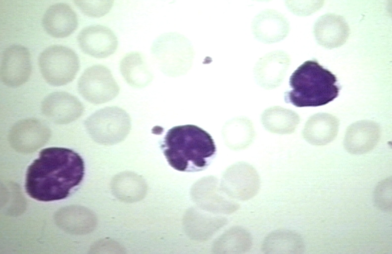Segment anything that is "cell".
<instances>
[{"label":"cell","instance_id":"6da1fadb","mask_svg":"<svg viewBox=\"0 0 392 254\" xmlns=\"http://www.w3.org/2000/svg\"><path fill=\"white\" fill-rule=\"evenodd\" d=\"M84 174V162L78 153L64 148H45L28 167L26 192L39 201L62 200L81 182Z\"/></svg>","mask_w":392,"mask_h":254},{"label":"cell","instance_id":"7a4b0ae2","mask_svg":"<svg viewBox=\"0 0 392 254\" xmlns=\"http://www.w3.org/2000/svg\"><path fill=\"white\" fill-rule=\"evenodd\" d=\"M160 147L169 164L182 172L204 170L216 153V145L211 136L202 128L192 124L170 129Z\"/></svg>","mask_w":392,"mask_h":254},{"label":"cell","instance_id":"3957f363","mask_svg":"<svg viewBox=\"0 0 392 254\" xmlns=\"http://www.w3.org/2000/svg\"><path fill=\"white\" fill-rule=\"evenodd\" d=\"M289 84L292 90L285 93V101L299 107L325 105L338 96L341 88L336 75L316 59L299 66Z\"/></svg>","mask_w":392,"mask_h":254},{"label":"cell","instance_id":"277c9868","mask_svg":"<svg viewBox=\"0 0 392 254\" xmlns=\"http://www.w3.org/2000/svg\"><path fill=\"white\" fill-rule=\"evenodd\" d=\"M151 52L161 69L169 74L186 71L191 66L194 51L189 41L175 32L164 33L153 42Z\"/></svg>","mask_w":392,"mask_h":254},{"label":"cell","instance_id":"5b68a950","mask_svg":"<svg viewBox=\"0 0 392 254\" xmlns=\"http://www.w3.org/2000/svg\"><path fill=\"white\" fill-rule=\"evenodd\" d=\"M38 65L45 81L53 86H60L72 81L80 67L77 54L71 49L61 46H50L42 51Z\"/></svg>","mask_w":392,"mask_h":254},{"label":"cell","instance_id":"8992f818","mask_svg":"<svg viewBox=\"0 0 392 254\" xmlns=\"http://www.w3.org/2000/svg\"><path fill=\"white\" fill-rule=\"evenodd\" d=\"M78 90L88 102L100 104L113 99L118 94L119 87L110 70L97 64L83 72L78 82Z\"/></svg>","mask_w":392,"mask_h":254},{"label":"cell","instance_id":"52a82bcc","mask_svg":"<svg viewBox=\"0 0 392 254\" xmlns=\"http://www.w3.org/2000/svg\"><path fill=\"white\" fill-rule=\"evenodd\" d=\"M32 65L29 50L20 45H13L3 51L0 65V78L5 85L20 86L29 79Z\"/></svg>","mask_w":392,"mask_h":254},{"label":"cell","instance_id":"ba28073f","mask_svg":"<svg viewBox=\"0 0 392 254\" xmlns=\"http://www.w3.org/2000/svg\"><path fill=\"white\" fill-rule=\"evenodd\" d=\"M51 136L49 127L40 120L28 118L18 121L10 129L8 139L18 151L30 152L46 143Z\"/></svg>","mask_w":392,"mask_h":254},{"label":"cell","instance_id":"9c48e42d","mask_svg":"<svg viewBox=\"0 0 392 254\" xmlns=\"http://www.w3.org/2000/svg\"><path fill=\"white\" fill-rule=\"evenodd\" d=\"M42 113L51 122L58 124L71 123L84 112L81 102L65 92H55L48 95L41 103Z\"/></svg>","mask_w":392,"mask_h":254},{"label":"cell","instance_id":"30bf717a","mask_svg":"<svg viewBox=\"0 0 392 254\" xmlns=\"http://www.w3.org/2000/svg\"><path fill=\"white\" fill-rule=\"evenodd\" d=\"M81 49L96 58L107 57L116 51L118 41L115 33L101 25H92L83 28L77 36Z\"/></svg>","mask_w":392,"mask_h":254},{"label":"cell","instance_id":"8fae6325","mask_svg":"<svg viewBox=\"0 0 392 254\" xmlns=\"http://www.w3.org/2000/svg\"><path fill=\"white\" fill-rule=\"evenodd\" d=\"M42 24L45 31L57 38L70 35L78 26L77 15L67 4L56 3L50 6L45 12Z\"/></svg>","mask_w":392,"mask_h":254},{"label":"cell","instance_id":"7c38bea8","mask_svg":"<svg viewBox=\"0 0 392 254\" xmlns=\"http://www.w3.org/2000/svg\"><path fill=\"white\" fill-rule=\"evenodd\" d=\"M288 24L284 17L275 10L266 9L254 18L252 30L255 37L265 43L278 42L286 35Z\"/></svg>","mask_w":392,"mask_h":254},{"label":"cell","instance_id":"4fadbf2b","mask_svg":"<svg viewBox=\"0 0 392 254\" xmlns=\"http://www.w3.org/2000/svg\"><path fill=\"white\" fill-rule=\"evenodd\" d=\"M120 70L127 81L134 86L147 84L151 78L144 56L139 51L126 53L120 61Z\"/></svg>","mask_w":392,"mask_h":254},{"label":"cell","instance_id":"5bb4252c","mask_svg":"<svg viewBox=\"0 0 392 254\" xmlns=\"http://www.w3.org/2000/svg\"><path fill=\"white\" fill-rule=\"evenodd\" d=\"M74 2L86 15L99 17L110 11L114 2L112 0H75Z\"/></svg>","mask_w":392,"mask_h":254},{"label":"cell","instance_id":"9a60e30c","mask_svg":"<svg viewBox=\"0 0 392 254\" xmlns=\"http://www.w3.org/2000/svg\"><path fill=\"white\" fill-rule=\"evenodd\" d=\"M391 182H384L376 188L373 194L375 205L379 209L384 211L392 210Z\"/></svg>","mask_w":392,"mask_h":254}]
</instances>
